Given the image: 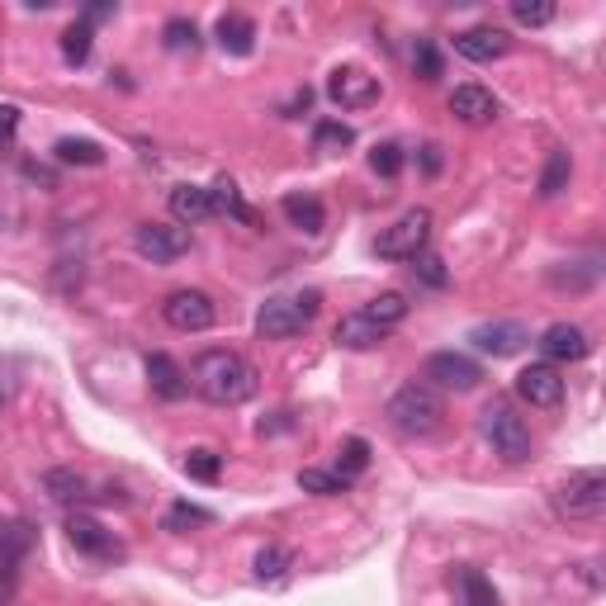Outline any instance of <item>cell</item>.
Listing matches in <instances>:
<instances>
[{
    "mask_svg": "<svg viewBox=\"0 0 606 606\" xmlns=\"http://www.w3.org/2000/svg\"><path fill=\"white\" fill-rule=\"evenodd\" d=\"M67 540L82 554H90V560H119L123 554V545L115 540V531H105L95 517H86V512H76L72 521H67Z\"/></svg>",
    "mask_w": 606,
    "mask_h": 606,
    "instance_id": "13",
    "label": "cell"
},
{
    "mask_svg": "<svg viewBox=\"0 0 606 606\" xmlns=\"http://www.w3.org/2000/svg\"><path fill=\"white\" fill-rule=\"evenodd\" d=\"M385 418H389V426L398 436L422 441V436H436L445 426V403H441V393L432 385H403L389 398Z\"/></svg>",
    "mask_w": 606,
    "mask_h": 606,
    "instance_id": "2",
    "label": "cell"
},
{
    "mask_svg": "<svg viewBox=\"0 0 606 606\" xmlns=\"http://www.w3.org/2000/svg\"><path fill=\"white\" fill-rule=\"evenodd\" d=\"M370 166H375L379 175H385V181H393V175L403 171V148H398V142H375Z\"/></svg>",
    "mask_w": 606,
    "mask_h": 606,
    "instance_id": "37",
    "label": "cell"
},
{
    "mask_svg": "<svg viewBox=\"0 0 606 606\" xmlns=\"http://www.w3.org/2000/svg\"><path fill=\"white\" fill-rule=\"evenodd\" d=\"M469 342H474V350H484V356L502 360V356H517V350L531 342V332H526L521 323H478V327L469 332Z\"/></svg>",
    "mask_w": 606,
    "mask_h": 606,
    "instance_id": "16",
    "label": "cell"
},
{
    "mask_svg": "<svg viewBox=\"0 0 606 606\" xmlns=\"http://www.w3.org/2000/svg\"><path fill=\"white\" fill-rule=\"evenodd\" d=\"M507 47H512V34L498 24H474L465 34H455V53L465 62H498L507 57Z\"/></svg>",
    "mask_w": 606,
    "mask_h": 606,
    "instance_id": "12",
    "label": "cell"
},
{
    "mask_svg": "<svg viewBox=\"0 0 606 606\" xmlns=\"http://www.w3.org/2000/svg\"><path fill=\"white\" fill-rule=\"evenodd\" d=\"M540 356H545V365H560V360H583L587 350H593V342H587L583 327L573 323H550L545 332H540Z\"/></svg>",
    "mask_w": 606,
    "mask_h": 606,
    "instance_id": "14",
    "label": "cell"
},
{
    "mask_svg": "<svg viewBox=\"0 0 606 606\" xmlns=\"http://www.w3.org/2000/svg\"><path fill=\"white\" fill-rule=\"evenodd\" d=\"M43 488H47V498L53 502H82L90 484H86V474H76V469H47Z\"/></svg>",
    "mask_w": 606,
    "mask_h": 606,
    "instance_id": "26",
    "label": "cell"
},
{
    "mask_svg": "<svg viewBox=\"0 0 606 606\" xmlns=\"http://www.w3.org/2000/svg\"><path fill=\"white\" fill-rule=\"evenodd\" d=\"M412 275H418L422 284H432V290H445V261L441 257H432V251H422V257H412Z\"/></svg>",
    "mask_w": 606,
    "mask_h": 606,
    "instance_id": "38",
    "label": "cell"
},
{
    "mask_svg": "<svg viewBox=\"0 0 606 606\" xmlns=\"http://www.w3.org/2000/svg\"><path fill=\"white\" fill-rule=\"evenodd\" d=\"M14 133H20V105H0V152H10Z\"/></svg>",
    "mask_w": 606,
    "mask_h": 606,
    "instance_id": "40",
    "label": "cell"
},
{
    "mask_svg": "<svg viewBox=\"0 0 606 606\" xmlns=\"http://www.w3.org/2000/svg\"><path fill=\"white\" fill-rule=\"evenodd\" d=\"M133 247L152 266H171V261H181L185 251L195 247V237H190V228H181V223H138Z\"/></svg>",
    "mask_w": 606,
    "mask_h": 606,
    "instance_id": "8",
    "label": "cell"
},
{
    "mask_svg": "<svg viewBox=\"0 0 606 606\" xmlns=\"http://www.w3.org/2000/svg\"><path fill=\"white\" fill-rule=\"evenodd\" d=\"M455 593H459V606H498V587H493L478 569L455 573Z\"/></svg>",
    "mask_w": 606,
    "mask_h": 606,
    "instance_id": "23",
    "label": "cell"
},
{
    "mask_svg": "<svg viewBox=\"0 0 606 606\" xmlns=\"http://www.w3.org/2000/svg\"><path fill=\"white\" fill-rule=\"evenodd\" d=\"M10 393H14V385H10V379H6V375H0V408H6V403H10Z\"/></svg>",
    "mask_w": 606,
    "mask_h": 606,
    "instance_id": "43",
    "label": "cell"
},
{
    "mask_svg": "<svg viewBox=\"0 0 606 606\" xmlns=\"http://www.w3.org/2000/svg\"><path fill=\"white\" fill-rule=\"evenodd\" d=\"M162 43L171 47V53H195L199 47V29H195V20H166V29H162Z\"/></svg>",
    "mask_w": 606,
    "mask_h": 606,
    "instance_id": "31",
    "label": "cell"
},
{
    "mask_svg": "<svg viewBox=\"0 0 606 606\" xmlns=\"http://www.w3.org/2000/svg\"><path fill=\"white\" fill-rule=\"evenodd\" d=\"M90 39H95V29L82 20V24H72L67 34H62V57L72 62V67H82V62L90 57Z\"/></svg>",
    "mask_w": 606,
    "mask_h": 606,
    "instance_id": "33",
    "label": "cell"
},
{
    "mask_svg": "<svg viewBox=\"0 0 606 606\" xmlns=\"http://www.w3.org/2000/svg\"><path fill=\"white\" fill-rule=\"evenodd\" d=\"M195 521H214L204 507H190V502H175L171 517H166V531H181V526H195Z\"/></svg>",
    "mask_w": 606,
    "mask_h": 606,
    "instance_id": "39",
    "label": "cell"
},
{
    "mask_svg": "<svg viewBox=\"0 0 606 606\" xmlns=\"http://www.w3.org/2000/svg\"><path fill=\"white\" fill-rule=\"evenodd\" d=\"M451 115L459 123H469V129H484V123H493L502 115V105H498V95L484 90V86H455L451 90Z\"/></svg>",
    "mask_w": 606,
    "mask_h": 606,
    "instance_id": "15",
    "label": "cell"
},
{
    "mask_svg": "<svg viewBox=\"0 0 606 606\" xmlns=\"http://www.w3.org/2000/svg\"><path fill=\"white\" fill-rule=\"evenodd\" d=\"M517 398L521 403H531L540 412H550V408H560L564 403V375L554 370V365H526V370L517 375Z\"/></svg>",
    "mask_w": 606,
    "mask_h": 606,
    "instance_id": "11",
    "label": "cell"
},
{
    "mask_svg": "<svg viewBox=\"0 0 606 606\" xmlns=\"http://www.w3.org/2000/svg\"><path fill=\"white\" fill-rule=\"evenodd\" d=\"M185 474H190V478H199V484H218V474H223V455H218V451H204V445H199V451H190V455H185Z\"/></svg>",
    "mask_w": 606,
    "mask_h": 606,
    "instance_id": "32",
    "label": "cell"
},
{
    "mask_svg": "<svg viewBox=\"0 0 606 606\" xmlns=\"http://www.w3.org/2000/svg\"><path fill=\"white\" fill-rule=\"evenodd\" d=\"M569 181H573V156L564 148H554L550 162H545V175H540V195L554 199L560 190H569Z\"/></svg>",
    "mask_w": 606,
    "mask_h": 606,
    "instance_id": "30",
    "label": "cell"
},
{
    "mask_svg": "<svg viewBox=\"0 0 606 606\" xmlns=\"http://www.w3.org/2000/svg\"><path fill=\"white\" fill-rule=\"evenodd\" d=\"M512 20L526 29H540L554 20V0H512Z\"/></svg>",
    "mask_w": 606,
    "mask_h": 606,
    "instance_id": "34",
    "label": "cell"
},
{
    "mask_svg": "<svg viewBox=\"0 0 606 606\" xmlns=\"http://www.w3.org/2000/svg\"><path fill=\"white\" fill-rule=\"evenodd\" d=\"M209 199H214V214H228V218H237V223H247V228H257V209L242 199V190H237V181L232 175H218V181L209 185Z\"/></svg>",
    "mask_w": 606,
    "mask_h": 606,
    "instance_id": "22",
    "label": "cell"
},
{
    "mask_svg": "<svg viewBox=\"0 0 606 606\" xmlns=\"http://www.w3.org/2000/svg\"><path fill=\"white\" fill-rule=\"evenodd\" d=\"M422 379H426V385H432L436 393H441V389L469 393V389L484 385V370H478V360L465 356V350H436V356H426Z\"/></svg>",
    "mask_w": 606,
    "mask_h": 606,
    "instance_id": "7",
    "label": "cell"
},
{
    "mask_svg": "<svg viewBox=\"0 0 606 606\" xmlns=\"http://www.w3.org/2000/svg\"><path fill=\"white\" fill-rule=\"evenodd\" d=\"M365 469H370V441H365V436H350L346 445H342V469L337 474H365Z\"/></svg>",
    "mask_w": 606,
    "mask_h": 606,
    "instance_id": "35",
    "label": "cell"
},
{
    "mask_svg": "<svg viewBox=\"0 0 606 606\" xmlns=\"http://www.w3.org/2000/svg\"><path fill=\"white\" fill-rule=\"evenodd\" d=\"M360 313L370 317V323H379L385 332H393V327H398V323H403V317H408V299L398 294V290H385V294H375L370 303H365Z\"/></svg>",
    "mask_w": 606,
    "mask_h": 606,
    "instance_id": "25",
    "label": "cell"
},
{
    "mask_svg": "<svg viewBox=\"0 0 606 606\" xmlns=\"http://www.w3.org/2000/svg\"><path fill=\"white\" fill-rule=\"evenodd\" d=\"M379 76H370L365 67H337L327 76V100L337 109H370L379 105Z\"/></svg>",
    "mask_w": 606,
    "mask_h": 606,
    "instance_id": "9",
    "label": "cell"
},
{
    "mask_svg": "<svg viewBox=\"0 0 606 606\" xmlns=\"http://www.w3.org/2000/svg\"><path fill=\"white\" fill-rule=\"evenodd\" d=\"M350 142H356V129H350V123H342V119H317L313 123V148L317 152H346Z\"/></svg>",
    "mask_w": 606,
    "mask_h": 606,
    "instance_id": "28",
    "label": "cell"
},
{
    "mask_svg": "<svg viewBox=\"0 0 606 606\" xmlns=\"http://www.w3.org/2000/svg\"><path fill=\"white\" fill-rule=\"evenodd\" d=\"M478 432H484V441L507 465H526V459H531V426L517 418V408L507 403V398H493V403L478 412Z\"/></svg>",
    "mask_w": 606,
    "mask_h": 606,
    "instance_id": "4",
    "label": "cell"
},
{
    "mask_svg": "<svg viewBox=\"0 0 606 606\" xmlns=\"http://www.w3.org/2000/svg\"><path fill=\"white\" fill-rule=\"evenodd\" d=\"M257 583H284L290 578V569H294V550H284V545H266L257 554Z\"/></svg>",
    "mask_w": 606,
    "mask_h": 606,
    "instance_id": "27",
    "label": "cell"
},
{
    "mask_svg": "<svg viewBox=\"0 0 606 606\" xmlns=\"http://www.w3.org/2000/svg\"><path fill=\"white\" fill-rule=\"evenodd\" d=\"M171 214H175V223H181V228H195V223L214 218L209 190H204V185H175V190H171Z\"/></svg>",
    "mask_w": 606,
    "mask_h": 606,
    "instance_id": "19",
    "label": "cell"
},
{
    "mask_svg": "<svg viewBox=\"0 0 606 606\" xmlns=\"http://www.w3.org/2000/svg\"><path fill=\"white\" fill-rule=\"evenodd\" d=\"M280 214L290 218V228L309 232V237H317V232L327 228V209H323V199H317V195H284L280 199Z\"/></svg>",
    "mask_w": 606,
    "mask_h": 606,
    "instance_id": "21",
    "label": "cell"
},
{
    "mask_svg": "<svg viewBox=\"0 0 606 606\" xmlns=\"http://www.w3.org/2000/svg\"><path fill=\"white\" fill-rule=\"evenodd\" d=\"M412 72H418L422 82H436L441 76V53L432 39H418V47H412Z\"/></svg>",
    "mask_w": 606,
    "mask_h": 606,
    "instance_id": "36",
    "label": "cell"
},
{
    "mask_svg": "<svg viewBox=\"0 0 606 606\" xmlns=\"http://www.w3.org/2000/svg\"><path fill=\"white\" fill-rule=\"evenodd\" d=\"M214 39H218L223 53L251 57V53H257V20H251V14H237V10H232V14H223V20H218Z\"/></svg>",
    "mask_w": 606,
    "mask_h": 606,
    "instance_id": "18",
    "label": "cell"
},
{
    "mask_svg": "<svg viewBox=\"0 0 606 606\" xmlns=\"http://www.w3.org/2000/svg\"><path fill=\"white\" fill-rule=\"evenodd\" d=\"M53 156L62 166H105V148L90 138H57Z\"/></svg>",
    "mask_w": 606,
    "mask_h": 606,
    "instance_id": "24",
    "label": "cell"
},
{
    "mask_svg": "<svg viewBox=\"0 0 606 606\" xmlns=\"http://www.w3.org/2000/svg\"><path fill=\"white\" fill-rule=\"evenodd\" d=\"M317 309H323V294H317V290L270 294V299L261 303V313H257L261 342H290V337H299V332L317 317Z\"/></svg>",
    "mask_w": 606,
    "mask_h": 606,
    "instance_id": "3",
    "label": "cell"
},
{
    "mask_svg": "<svg viewBox=\"0 0 606 606\" xmlns=\"http://www.w3.org/2000/svg\"><path fill=\"white\" fill-rule=\"evenodd\" d=\"M162 317H166L175 332H209L214 317H218V309H214V299L204 294V290H175V294H166V303H162Z\"/></svg>",
    "mask_w": 606,
    "mask_h": 606,
    "instance_id": "10",
    "label": "cell"
},
{
    "mask_svg": "<svg viewBox=\"0 0 606 606\" xmlns=\"http://www.w3.org/2000/svg\"><path fill=\"white\" fill-rule=\"evenodd\" d=\"M109 14H115V6H109V0H100V6L86 10V24H100V20H109Z\"/></svg>",
    "mask_w": 606,
    "mask_h": 606,
    "instance_id": "42",
    "label": "cell"
},
{
    "mask_svg": "<svg viewBox=\"0 0 606 606\" xmlns=\"http://www.w3.org/2000/svg\"><path fill=\"white\" fill-rule=\"evenodd\" d=\"M148 385H152L156 398H166V403H181V398L190 393V375L166 356V350H152V356H148Z\"/></svg>",
    "mask_w": 606,
    "mask_h": 606,
    "instance_id": "17",
    "label": "cell"
},
{
    "mask_svg": "<svg viewBox=\"0 0 606 606\" xmlns=\"http://www.w3.org/2000/svg\"><path fill=\"white\" fill-rule=\"evenodd\" d=\"M554 512L564 521H597L606 512V474L602 469H578L554 488Z\"/></svg>",
    "mask_w": 606,
    "mask_h": 606,
    "instance_id": "5",
    "label": "cell"
},
{
    "mask_svg": "<svg viewBox=\"0 0 606 606\" xmlns=\"http://www.w3.org/2000/svg\"><path fill=\"white\" fill-rule=\"evenodd\" d=\"M385 337H389V332L379 327V323H370L365 313H346L342 323H337V332H332V342L346 346V350H375Z\"/></svg>",
    "mask_w": 606,
    "mask_h": 606,
    "instance_id": "20",
    "label": "cell"
},
{
    "mask_svg": "<svg viewBox=\"0 0 606 606\" xmlns=\"http://www.w3.org/2000/svg\"><path fill=\"white\" fill-rule=\"evenodd\" d=\"M426 242H432V209H408L403 218L379 232L375 251L385 261H412V257H422L426 251Z\"/></svg>",
    "mask_w": 606,
    "mask_h": 606,
    "instance_id": "6",
    "label": "cell"
},
{
    "mask_svg": "<svg viewBox=\"0 0 606 606\" xmlns=\"http://www.w3.org/2000/svg\"><path fill=\"white\" fill-rule=\"evenodd\" d=\"M190 389H195L204 403L214 408H237L257 393V365L247 356H237L228 346L199 350L195 365H190Z\"/></svg>",
    "mask_w": 606,
    "mask_h": 606,
    "instance_id": "1",
    "label": "cell"
},
{
    "mask_svg": "<svg viewBox=\"0 0 606 606\" xmlns=\"http://www.w3.org/2000/svg\"><path fill=\"white\" fill-rule=\"evenodd\" d=\"M350 478L337 474V469H299V488L313 493V498H342Z\"/></svg>",
    "mask_w": 606,
    "mask_h": 606,
    "instance_id": "29",
    "label": "cell"
},
{
    "mask_svg": "<svg viewBox=\"0 0 606 606\" xmlns=\"http://www.w3.org/2000/svg\"><path fill=\"white\" fill-rule=\"evenodd\" d=\"M422 171H426V175L441 171V148H436V142H426V148H422Z\"/></svg>",
    "mask_w": 606,
    "mask_h": 606,
    "instance_id": "41",
    "label": "cell"
}]
</instances>
